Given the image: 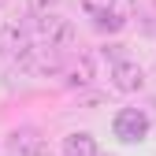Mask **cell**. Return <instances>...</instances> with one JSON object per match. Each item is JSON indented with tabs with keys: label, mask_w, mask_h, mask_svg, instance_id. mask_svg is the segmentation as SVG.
I'll return each instance as SVG.
<instances>
[{
	"label": "cell",
	"mask_w": 156,
	"mask_h": 156,
	"mask_svg": "<svg viewBox=\"0 0 156 156\" xmlns=\"http://www.w3.org/2000/svg\"><path fill=\"white\" fill-rule=\"evenodd\" d=\"M145 134H149L145 112H138V108H123L119 115H115V138H119L123 145H138V141H145Z\"/></svg>",
	"instance_id": "6da1fadb"
},
{
	"label": "cell",
	"mask_w": 156,
	"mask_h": 156,
	"mask_svg": "<svg viewBox=\"0 0 156 156\" xmlns=\"http://www.w3.org/2000/svg\"><path fill=\"white\" fill-rule=\"evenodd\" d=\"M41 15H48V11H41ZM37 30H41V37H45L48 45H56V48H67L74 41V26L67 23V19H60V15L37 19Z\"/></svg>",
	"instance_id": "7a4b0ae2"
},
{
	"label": "cell",
	"mask_w": 156,
	"mask_h": 156,
	"mask_svg": "<svg viewBox=\"0 0 156 156\" xmlns=\"http://www.w3.org/2000/svg\"><path fill=\"white\" fill-rule=\"evenodd\" d=\"M112 82H115V89H123V93H138L141 86H145V71L134 63V60H123L112 67Z\"/></svg>",
	"instance_id": "3957f363"
},
{
	"label": "cell",
	"mask_w": 156,
	"mask_h": 156,
	"mask_svg": "<svg viewBox=\"0 0 156 156\" xmlns=\"http://www.w3.org/2000/svg\"><path fill=\"white\" fill-rule=\"evenodd\" d=\"M23 48H26V26L19 19H11V23L0 26V52L11 56V52H23Z\"/></svg>",
	"instance_id": "277c9868"
},
{
	"label": "cell",
	"mask_w": 156,
	"mask_h": 156,
	"mask_svg": "<svg viewBox=\"0 0 156 156\" xmlns=\"http://www.w3.org/2000/svg\"><path fill=\"white\" fill-rule=\"evenodd\" d=\"M11 152H19V156H45V145L37 138V130H15L11 134Z\"/></svg>",
	"instance_id": "5b68a950"
},
{
	"label": "cell",
	"mask_w": 156,
	"mask_h": 156,
	"mask_svg": "<svg viewBox=\"0 0 156 156\" xmlns=\"http://www.w3.org/2000/svg\"><path fill=\"white\" fill-rule=\"evenodd\" d=\"M93 82V56H78L67 67V86H89Z\"/></svg>",
	"instance_id": "8992f818"
},
{
	"label": "cell",
	"mask_w": 156,
	"mask_h": 156,
	"mask_svg": "<svg viewBox=\"0 0 156 156\" xmlns=\"http://www.w3.org/2000/svg\"><path fill=\"white\" fill-rule=\"evenodd\" d=\"M63 152L67 156H97V141L89 134H71V138H63Z\"/></svg>",
	"instance_id": "52a82bcc"
},
{
	"label": "cell",
	"mask_w": 156,
	"mask_h": 156,
	"mask_svg": "<svg viewBox=\"0 0 156 156\" xmlns=\"http://www.w3.org/2000/svg\"><path fill=\"white\" fill-rule=\"evenodd\" d=\"M97 30H101V34H115V30H123V15H115V11L97 15Z\"/></svg>",
	"instance_id": "ba28073f"
},
{
	"label": "cell",
	"mask_w": 156,
	"mask_h": 156,
	"mask_svg": "<svg viewBox=\"0 0 156 156\" xmlns=\"http://www.w3.org/2000/svg\"><path fill=\"white\" fill-rule=\"evenodd\" d=\"M82 8L97 19V15H104V11H115V0H82Z\"/></svg>",
	"instance_id": "9c48e42d"
},
{
	"label": "cell",
	"mask_w": 156,
	"mask_h": 156,
	"mask_svg": "<svg viewBox=\"0 0 156 156\" xmlns=\"http://www.w3.org/2000/svg\"><path fill=\"white\" fill-rule=\"evenodd\" d=\"M26 4L34 8V11H48V8H56L60 0H26Z\"/></svg>",
	"instance_id": "30bf717a"
},
{
	"label": "cell",
	"mask_w": 156,
	"mask_h": 156,
	"mask_svg": "<svg viewBox=\"0 0 156 156\" xmlns=\"http://www.w3.org/2000/svg\"><path fill=\"white\" fill-rule=\"evenodd\" d=\"M0 4H4V0H0Z\"/></svg>",
	"instance_id": "8fae6325"
}]
</instances>
